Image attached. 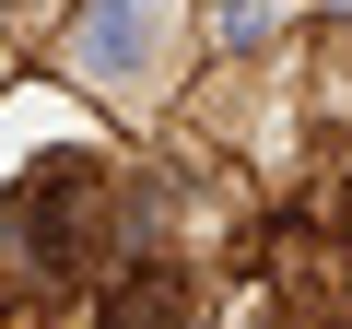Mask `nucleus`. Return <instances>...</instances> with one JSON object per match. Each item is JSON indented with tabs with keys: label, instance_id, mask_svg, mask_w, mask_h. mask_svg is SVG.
Returning <instances> with one entry per match:
<instances>
[{
	"label": "nucleus",
	"instance_id": "nucleus-3",
	"mask_svg": "<svg viewBox=\"0 0 352 329\" xmlns=\"http://www.w3.org/2000/svg\"><path fill=\"white\" fill-rule=\"evenodd\" d=\"M188 317H200L188 270H129V282L106 294V329H188Z\"/></svg>",
	"mask_w": 352,
	"mask_h": 329
},
{
	"label": "nucleus",
	"instance_id": "nucleus-1",
	"mask_svg": "<svg viewBox=\"0 0 352 329\" xmlns=\"http://www.w3.org/2000/svg\"><path fill=\"white\" fill-rule=\"evenodd\" d=\"M106 153L94 141H71V129H47V164L12 189V247H24V270H82V247L106 235Z\"/></svg>",
	"mask_w": 352,
	"mask_h": 329
},
{
	"label": "nucleus",
	"instance_id": "nucleus-2",
	"mask_svg": "<svg viewBox=\"0 0 352 329\" xmlns=\"http://www.w3.org/2000/svg\"><path fill=\"white\" fill-rule=\"evenodd\" d=\"M164 47V0H94V24H82V71L94 83H141Z\"/></svg>",
	"mask_w": 352,
	"mask_h": 329
}]
</instances>
